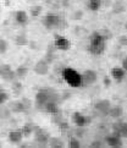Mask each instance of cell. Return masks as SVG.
I'll return each mask as SVG.
<instances>
[{
    "label": "cell",
    "mask_w": 127,
    "mask_h": 148,
    "mask_svg": "<svg viewBox=\"0 0 127 148\" xmlns=\"http://www.w3.org/2000/svg\"><path fill=\"white\" fill-rule=\"evenodd\" d=\"M9 109L11 110V113L15 114H23V113H28V109L25 107V104L22 100H12L9 103Z\"/></svg>",
    "instance_id": "obj_10"
},
{
    "label": "cell",
    "mask_w": 127,
    "mask_h": 148,
    "mask_svg": "<svg viewBox=\"0 0 127 148\" xmlns=\"http://www.w3.org/2000/svg\"><path fill=\"white\" fill-rule=\"evenodd\" d=\"M124 69V70H127V59H124L122 60V66H121Z\"/></svg>",
    "instance_id": "obj_44"
},
{
    "label": "cell",
    "mask_w": 127,
    "mask_h": 148,
    "mask_svg": "<svg viewBox=\"0 0 127 148\" xmlns=\"http://www.w3.org/2000/svg\"><path fill=\"white\" fill-rule=\"evenodd\" d=\"M15 44L18 47H25L29 44V40L26 34H17L15 37Z\"/></svg>",
    "instance_id": "obj_23"
},
{
    "label": "cell",
    "mask_w": 127,
    "mask_h": 148,
    "mask_svg": "<svg viewBox=\"0 0 127 148\" xmlns=\"http://www.w3.org/2000/svg\"><path fill=\"white\" fill-rule=\"evenodd\" d=\"M10 70H12L11 65H9V64H3V65H0V77H1L4 73H6L8 71H10Z\"/></svg>",
    "instance_id": "obj_37"
},
{
    "label": "cell",
    "mask_w": 127,
    "mask_h": 148,
    "mask_svg": "<svg viewBox=\"0 0 127 148\" xmlns=\"http://www.w3.org/2000/svg\"><path fill=\"white\" fill-rule=\"evenodd\" d=\"M108 115L113 119H121L124 116V108L121 105H115V107H110Z\"/></svg>",
    "instance_id": "obj_16"
},
{
    "label": "cell",
    "mask_w": 127,
    "mask_h": 148,
    "mask_svg": "<svg viewBox=\"0 0 127 148\" xmlns=\"http://www.w3.org/2000/svg\"><path fill=\"white\" fill-rule=\"evenodd\" d=\"M53 115V118H51V121L54 124H56V125H59L61 121H64V118H62V114H61V112H57V113H55V114H51Z\"/></svg>",
    "instance_id": "obj_31"
},
{
    "label": "cell",
    "mask_w": 127,
    "mask_h": 148,
    "mask_svg": "<svg viewBox=\"0 0 127 148\" xmlns=\"http://www.w3.org/2000/svg\"><path fill=\"white\" fill-rule=\"evenodd\" d=\"M15 21H16V23L20 25V26H26L28 23V15L26 11H23V10H18V11H16L15 14Z\"/></svg>",
    "instance_id": "obj_14"
},
{
    "label": "cell",
    "mask_w": 127,
    "mask_h": 148,
    "mask_svg": "<svg viewBox=\"0 0 127 148\" xmlns=\"http://www.w3.org/2000/svg\"><path fill=\"white\" fill-rule=\"evenodd\" d=\"M81 77H82V84H86V86L94 84L98 80L97 72L93 70H86L83 73H81Z\"/></svg>",
    "instance_id": "obj_9"
},
{
    "label": "cell",
    "mask_w": 127,
    "mask_h": 148,
    "mask_svg": "<svg viewBox=\"0 0 127 148\" xmlns=\"http://www.w3.org/2000/svg\"><path fill=\"white\" fill-rule=\"evenodd\" d=\"M98 32H99V34L104 38V40H108V39L113 38V33H111V31H109V29H107V28H102V29H99Z\"/></svg>",
    "instance_id": "obj_30"
},
{
    "label": "cell",
    "mask_w": 127,
    "mask_h": 148,
    "mask_svg": "<svg viewBox=\"0 0 127 148\" xmlns=\"http://www.w3.org/2000/svg\"><path fill=\"white\" fill-rule=\"evenodd\" d=\"M53 45L55 47L56 50L66 51V50H68V49L71 48V42L68 40L66 37L55 34V37H54V43H53Z\"/></svg>",
    "instance_id": "obj_5"
},
{
    "label": "cell",
    "mask_w": 127,
    "mask_h": 148,
    "mask_svg": "<svg viewBox=\"0 0 127 148\" xmlns=\"http://www.w3.org/2000/svg\"><path fill=\"white\" fill-rule=\"evenodd\" d=\"M113 135L119 136L121 138L127 137V124L125 121L117 119V121L113 124Z\"/></svg>",
    "instance_id": "obj_6"
},
{
    "label": "cell",
    "mask_w": 127,
    "mask_h": 148,
    "mask_svg": "<svg viewBox=\"0 0 127 148\" xmlns=\"http://www.w3.org/2000/svg\"><path fill=\"white\" fill-rule=\"evenodd\" d=\"M105 40L102 36L99 34L98 31L93 32L91 36H89V45H99V44H104Z\"/></svg>",
    "instance_id": "obj_17"
},
{
    "label": "cell",
    "mask_w": 127,
    "mask_h": 148,
    "mask_svg": "<svg viewBox=\"0 0 127 148\" xmlns=\"http://www.w3.org/2000/svg\"><path fill=\"white\" fill-rule=\"evenodd\" d=\"M119 44L122 45V47H126L127 45V37L126 36H121L119 38Z\"/></svg>",
    "instance_id": "obj_39"
},
{
    "label": "cell",
    "mask_w": 127,
    "mask_h": 148,
    "mask_svg": "<svg viewBox=\"0 0 127 148\" xmlns=\"http://www.w3.org/2000/svg\"><path fill=\"white\" fill-rule=\"evenodd\" d=\"M49 102V93H48V88H40L38 92L36 93L34 97V105L38 112H43L44 105Z\"/></svg>",
    "instance_id": "obj_3"
},
{
    "label": "cell",
    "mask_w": 127,
    "mask_h": 148,
    "mask_svg": "<svg viewBox=\"0 0 127 148\" xmlns=\"http://www.w3.org/2000/svg\"><path fill=\"white\" fill-rule=\"evenodd\" d=\"M21 100H22V102H23L25 107H26V108H27V109L29 110V109H31V107H32V103H31V100H29L28 98H22Z\"/></svg>",
    "instance_id": "obj_40"
},
{
    "label": "cell",
    "mask_w": 127,
    "mask_h": 148,
    "mask_svg": "<svg viewBox=\"0 0 127 148\" xmlns=\"http://www.w3.org/2000/svg\"><path fill=\"white\" fill-rule=\"evenodd\" d=\"M28 67L27 66H25V65H21L18 66L17 69L15 70V73H16V77L18 78V80H21V78H25L26 76H27V73H28Z\"/></svg>",
    "instance_id": "obj_25"
},
{
    "label": "cell",
    "mask_w": 127,
    "mask_h": 148,
    "mask_svg": "<svg viewBox=\"0 0 127 148\" xmlns=\"http://www.w3.org/2000/svg\"><path fill=\"white\" fill-rule=\"evenodd\" d=\"M88 51L92 55H102L105 51V43L104 44H99V45H89L88 47Z\"/></svg>",
    "instance_id": "obj_20"
},
{
    "label": "cell",
    "mask_w": 127,
    "mask_h": 148,
    "mask_svg": "<svg viewBox=\"0 0 127 148\" xmlns=\"http://www.w3.org/2000/svg\"><path fill=\"white\" fill-rule=\"evenodd\" d=\"M42 23L46 29H65L67 27L66 21L56 14H46L42 18Z\"/></svg>",
    "instance_id": "obj_1"
},
{
    "label": "cell",
    "mask_w": 127,
    "mask_h": 148,
    "mask_svg": "<svg viewBox=\"0 0 127 148\" xmlns=\"http://www.w3.org/2000/svg\"><path fill=\"white\" fill-rule=\"evenodd\" d=\"M116 1H124V0H116Z\"/></svg>",
    "instance_id": "obj_46"
},
{
    "label": "cell",
    "mask_w": 127,
    "mask_h": 148,
    "mask_svg": "<svg viewBox=\"0 0 127 148\" xmlns=\"http://www.w3.org/2000/svg\"><path fill=\"white\" fill-rule=\"evenodd\" d=\"M1 78L4 81H6V82H12L15 80H17V77H16V73H15L14 70H10L6 73H4V75L1 76Z\"/></svg>",
    "instance_id": "obj_29"
},
{
    "label": "cell",
    "mask_w": 127,
    "mask_h": 148,
    "mask_svg": "<svg viewBox=\"0 0 127 148\" xmlns=\"http://www.w3.org/2000/svg\"><path fill=\"white\" fill-rule=\"evenodd\" d=\"M83 15H84V12L82 11V10H76V11H73V14H72V20H75V21L82 20Z\"/></svg>",
    "instance_id": "obj_36"
},
{
    "label": "cell",
    "mask_w": 127,
    "mask_h": 148,
    "mask_svg": "<svg viewBox=\"0 0 127 148\" xmlns=\"http://www.w3.org/2000/svg\"><path fill=\"white\" fill-rule=\"evenodd\" d=\"M33 134H34V143L36 145H38L39 147L48 146V141H49V137H50L49 132L42 127H38V126H34Z\"/></svg>",
    "instance_id": "obj_4"
},
{
    "label": "cell",
    "mask_w": 127,
    "mask_h": 148,
    "mask_svg": "<svg viewBox=\"0 0 127 148\" xmlns=\"http://www.w3.org/2000/svg\"><path fill=\"white\" fill-rule=\"evenodd\" d=\"M0 147H1V143H0Z\"/></svg>",
    "instance_id": "obj_47"
},
{
    "label": "cell",
    "mask_w": 127,
    "mask_h": 148,
    "mask_svg": "<svg viewBox=\"0 0 127 148\" xmlns=\"http://www.w3.org/2000/svg\"><path fill=\"white\" fill-rule=\"evenodd\" d=\"M34 131V125L31 124V123H27L22 126V129H21V132H22L23 137H29L32 134H33Z\"/></svg>",
    "instance_id": "obj_24"
},
{
    "label": "cell",
    "mask_w": 127,
    "mask_h": 148,
    "mask_svg": "<svg viewBox=\"0 0 127 148\" xmlns=\"http://www.w3.org/2000/svg\"><path fill=\"white\" fill-rule=\"evenodd\" d=\"M33 71H34V73H37V75H39V76H45V75H48V72H49V64H48L44 59H42L34 64Z\"/></svg>",
    "instance_id": "obj_11"
},
{
    "label": "cell",
    "mask_w": 127,
    "mask_h": 148,
    "mask_svg": "<svg viewBox=\"0 0 127 148\" xmlns=\"http://www.w3.org/2000/svg\"><path fill=\"white\" fill-rule=\"evenodd\" d=\"M125 11H126V6H125V4H122L121 1H117L113 5V14L119 15V14H122Z\"/></svg>",
    "instance_id": "obj_27"
},
{
    "label": "cell",
    "mask_w": 127,
    "mask_h": 148,
    "mask_svg": "<svg viewBox=\"0 0 127 148\" xmlns=\"http://www.w3.org/2000/svg\"><path fill=\"white\" fill-rule=\"evenodd\" d=\"M8 138L11 143H15V145H18L22 142V138H23V135L21 130H14V131H10L9 135H8Z\"/></svg>",
    "instance_id": "obj_15"
},
{
    "label": "cell",
    "mask_w": 127,
    "mask_h": 148,
    "mask_svg": "<svg viewBox=\"0 0 127 148\" xmlns=\"http://www.w3.org/2000/svg\"><path fill=\"white\" fill-rule=\"evenodd\" d=\"M71 119H72V123L75 124L77 127H84V126L88 125L92 121V119L89 118V116L83 115L82 113H79V112L73 113L72 116H71Z\"/></svg>",
    "instance_id": "obj_7"
},
{
    "label": "cell",
    "mask_w": 127,
    "mask_h": 148,
    "mask_svg": "<svg viewBox=\"0 0 127 148\" xmlns=\"http://www.w3.org/2000/svg\"><path fill=\"white\" fill-rule=\"evenodd\" d=\"M91 147L92 148H102V147H104V143L102 141H99V140H95L91 143Z\"/></svg>",
    "instance_id": "obj_38"
},
{
    "label": "cell",
    "mask_w": 127,
    "mask_h": 148,
    "mask_svg": "<svg viewBox=\"0 0 127 148\" xmlns=\"http://www.w3.org/2000/svg\"><path fill=\"white\" fill-rule=\"evenodd\" d=\"M48 146L51 148H62V147H65V142L61 138H59V137H49Z\"/></svg>",
    "instance_id": "obj_19"
},
{
    "label": "cell",
    "mask_w": 127,
    "mask_h": 148,
    "mask_svg": "<svg viewBox=\"0 0 127 148\" xmlns=\"http://www.w3.org/2000/svg\"><path fill=\"white\" fill-rule=\"evenodd\" d=\"M11 83H12V84H11L12 93L15 94L16 97H18L20 94L22 93V91H23V84H22V82L18 81V80H15V81H12Z\"/></svg>",
    "instance_id": "obj_21"
},
{
    "label": "cell",
    "mask_w": 127,
    "mask_h": 148,
    "mask_svg": "<svg viewBox=\"0 0 127 148\" xmlns=\"http://www.w3.org/2000/svg\"><path fill=\"white\" fill-rule=\"evenodd\" d=\"M42 1H44V3H46V4H51V3H54L55 0H42Z\"/></svg>",
    "instance_id": "obj_45"
},
{
    "label": "cell",
    "mask_w": 127,
    "mask_h": 148,
    "mask_svg": "<svg viewBox=\"0 0 127 148\" xmlns=\"http://www.w3.org/2000/svg\"><path fill=\"white\" fill-rule=\"evenodd\" d=\"M8 42L3 39V38H0V54H5V53L8 51Z\"/></svg>",
    "instance_id": "obj_35"
},
{
    "label": "cell",
    "mask_w": 127,
    "mask_h": 148,
    "mask_svg": "<svg viewBox=\"0 0 127 148\" xmlns=\"http://www.w3.org/2000/svg\"><path fill=\"white\" fill-rule=\"evenodd\" d=\"M43 112L46 113V114H55V113H57V112H60L59 104L55 103V102H48V103L44 105Z\"/></svg>",
    "instance_id": "obj_18"
},
{
    "label": "cell",
    "mask_w": 127,
    "mask_h": 148,
    "mask_svg": "<svg viewBox=\"0 0 127 148\" xmlns=\"http://www.w3.org/2000/svg\"><path fill=\"white\" fill-rule=\"evenodd\" d=\"M87 6L91 11H98V10L103 6V0H87Z\"/></svg>",
    "instance_id": "obj_22"
},
{
    "label": "cell",
    "mask_w": 127,
    "mask_h": 148,
    "mask_svg": "<svg viewBox=\"0 0 127 148\" xmlns=\"http://www.w3.org/2000/svg\"><path fill=\"white\" fill-rule=\"evenodd\" d=\"M70 1H71V0H61L60 5L62 8H68V6H70Z\"/></svg>",
    "instance_id": "obj_43"
},
{
    "label": "cell",
    "mask_w": 127,
    "mask_h": 148,
    "mask_svg": "<svg viewBox=\"0 0 127 148\" xmlns=\"http://www.w3.org/2000/svg\"><path fill=\"white\" fill-rule=\"evenodd\" d=\"M105 143H107L109 147H114V148H120V147L124 146L122 138L119 136H115L113 134L105 137Z\"/></svg>",
    "instance_id": "obj_12"
},
{
    "label": "cell",
    "mask_w": 127,
    "mask_h": 148,
    "mask_svg": "<svg viewBox=\"0 0 127 148\" xmlns=\"http://www.w3.org/2000/svg\"><path fill=\"white\" fill-rule=\"evenodd\" d=\"M110 75H111V77H113L116 82L120 83V82H122V80H124L125 76H126V70H124L122 67L115 66V67L111 69Z\"/></svg>",
    "instance_id": "obj_13"
},
{
    "label": "cell",
    "mask_w": 127,
    "mask_h": 148,
    "mask_svg": "<svg viewBox=\"0 0 127 148\" xmlns=\"http://www.w3.org/2000/svg\"><path fill=\"white\" fill-rule=\"evenodd\" d=\"M103 82H104V86L105 87H110V84H111V80H110V77L109 76H105L104 77V80H103Z\"/></svg>",
    "instance_id": "obj_42"
},
{
    "label": "cell",
    "mask_w": 127,
    "mask_h": 148,
    "mask_svg": "<svg viewBox=\"0 0 127 148\" xmlns=\"http://www.w3.org/2000/svg\"><path fill=\"white\" fill-rule=\"evenodd\" d=\"M10 99V96L4 91V89H0V105L1 104H5Z\"/></svg>",
    "instance_id": "obj_33"
},
{
    "label": "cell",
    "mask_w": 127,
    "mask_h": 148,
    "mask_svg": "<svg viewBox=\"0 0 127 148\" xmlns=\"http://www.w3.org/2000/svg\"><path fill=\"white\" fill-rule=\"evenodd\" d=\"M75 135L77 136V138H78V137H82V136L84 135V130H83V127H77V130L75 131Z\"/></svg>",
    "instance_id": "obj_41"
},
{
    "label": "cell",
    "mask_w": 127,
    "mask_h": 148,
    "mask_svg": "<svg viewBox=\"0 0 127 148\" xmlns=\"http://www.w3.org/2000/svg\"><path fill=\"white\" fill-rule=\"evenodd\" d=\"M11 116V110L9 109V107H5L4 104L0 105V119L1 120H8Z\"/></svg>",
    "instance_id": "obj_26"
},
{
    "label": "cell",
    "mask_w": 127,
    "mask_h": 148,
    "mask_svg": "<svg viewBox=\"0 0 127 148\" xmlns=\"http://www.w3.org/2000/svg\"><path fill=\"white\" fill-rule=\"evenodd\" d=\"M68 146H70L71 148H79L81 147V142H79V140L77 138V137H71Z\"/></svg>",
    "instance_id": "obj_34"
},
{
    "label": "cell",
    "mask_w": 127,
    "mask_h": 148,
    "mask_svg": "<svg viewBox=\"0 0 127 148\" xmlns=\"http://www.w3.org/2000/svg\"><path fill=\"white\" fill-rule=\"evenodd\" d=\"M42 11H43V8L40 5H33V6L29 8V15L32 17H38Z\"/></svg>",
    "instance_id": "obj_28"
},
{
    "label": "cell",
    "mask_w": 127,
    "mask_h": 148,
    "mask_svg": "<svg viewBox=\"0 0 127 148\" xmlns=\"http://www.w3.org/2000/svg\"><path fill=\"white\" fill-rule=\"evenodd\" d=\"M110 107H111V102L108 100V99H102V100H99V102H97L94 104L95 112L99 113L102 116H107L108 115Z\"/></svg>",
    "instance_id": "obj_8"
},
{
    "label": "cell",
    "mask_w": 127,
    "mask_h": 148,
    "mask_svg": "<svg viewBox=\"0 0 127 148\" xmlns=\"http://www.w3.org/2000/svg\"><path fill=\"white\" fill-rule=\"evenodd\" d=\"M57 126H59V129H60V131L62 132V134H66V132H68V131H70V129H71L70 125H68V123H67V121H65V120L61 121V123Z\"/></svg>",
    "instance_id": "obj_32"
},
{
    "label": "cell",
    "mask_w": 127,
    "mask_h": 148,
    "mask_svg": "<svg viewBox=\"0 0 127 148\" xmlns=\"http://www.w3.org/2000/svg\"><path fill=\"white\" fill-rule=\"evenodd\" d=\"M61 76L70 87L73 88H78L82 86V77L81 73H79L77 70L72 67H64L61 71Z\"/></svg>",
    "instance_id": "obj_2"
}]
</instances>
